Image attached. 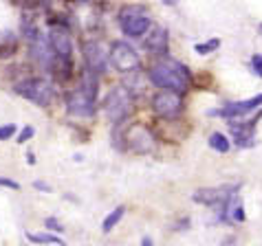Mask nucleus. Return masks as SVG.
<instances>
[{
	"instance_id": "f257e3e1",
	"label": "nucleus",
	"mask_w": 262,
	"mask_h": 246,
	"mask_svg": "<svg viewBox=\"0 0 262 246\" xmlns=\"http://www.w3.org/2000/svg\"><path fill=\"white\" fill-rule=\"evenodd\" d=\"M148 79L157 88L177 92V95H183L190 88V70L172 57H159L148 70Z\"/></svg>"
},
{
	"instance_id": "f03ea898",
	"label": "nucleus",
	"mask_w": 262,
	"mask_h": 246,
	"mask_svg": "<svg viewBox=\"0 0 262 246\" xmlns=\"http://www.w3.org/2000/svg\"><path fill=\"white\" fill-rule=\"evenodd\" d=\"M47 40H49V46H51V51H53V57H55L53 66L60 68L62 79H67L71 75V68H73V38L69 33V29L53 27L49 31Z\"/></svg>"
},
{
	"instance_id": "7ed1b4c3",
	"label": "nucleus",
	"mask_w": 262,
	"mask_h": 246,
	"mask_svg": "<svg viewBox=\"0 0 262 246\" xmlns=\"http://www.w3.org/2000/svg\"><path fill=\"white\" fill-rule=\"evenodd\" d=\"M117 22H119V29L123 31V35H128V38H143V35L150 31V27H152V18H150V13L145 11L143 7L126 5L119 11Z\"/></svg>"
},
{
	"instance_id": "20e7f679",
	"label": "nucleus",
	"mask_w": 262,
	"mask_h": 246,
	"mask_svg": "<svg viewBox=\"0 0 262 246\" xmlns=\"http://www.w3.org/2000/svg\"><path fill=\"white\" fill-rule=\"evenodd\" d=\"M13 90H16L20 97L33 101L35 106H42V108L51 106V101L55 97V88L47 77H27L23 82H18Z\"/></svg>"
},
{
	"instance_id": "39448f33",
	"label": "nucleus",
	"mask_w": 262,
	"mask_h": 246,
	"mask_svg": "<svg viewBox=\"0 0 262 246\" xmlns=\"http://www.w3.org/2000/svg\"><path fill=\"white\" fill-rule=\"evenodd\" d=\"M108 64H113L115 70L128 75V73H135V70L141 68V57L133 44L117 40V42H113L111 51H108Z\"/></svg>"
},
{
	"instance_id": "423d86ee",
	"label": "nucleus",
	"mask_w": 262,
	"mask_h": 246,
	"mask_svg": "<svg viewBox=\"0 0 262 246\" xmlns=\"http://www.w3.org/2000/svg\"><path fill=\"white\" fill-rule=\"evenodd\" d=\"M130 110H133V97L128 95V90L123 86H115V88L108 90L104 99V112L115 126L126 121Z\"/></svg>"
},
{
	"instance_id": "0eeeda50",
	"label": "nucleus",
	"mask_w": 262,
	"mask_h": 246,
	"mask_svg": "<svg viewBox=\"0 0 262 246\" xmlns=\"http://www.w3.org/2000/svg\"><path fill=\"white\" fill-rule=\"evenodd\" d=\"M82 55L89 73L99 77L108 70V51L99 40H86L82 46Z\"/></svg>"
},
{
	"instance_id": "6e6552de",
	"label": "nucleus",
	"mask_w": 262,
	"mask_h": 246,
	"mask_svg": "<svg viewBox=\"0 0 262 246\" xmlns=\"http://www.w3.org/2000/svg\"><path fill=\"white\" fill-rule=\"evenodd\" d=\"M67 110H69V114H73V117L89 119L97 110V97L77 86V88L71 90L69 97H67Z\"/></svg>"
},
{
	"instance_id": "1a4fd4ad",
	"label": "nucleus",
	"mask_w": 262,
	"mask_h": 246,
	"mask_svg": "<svg viewBox=\"0 0 262 246\" xmlns=\"http://www.w3.org/2000/svg\"><path fill=\"white\" fill-rule=\"evenodd\" d=\"M152 110L161 119H177L183 112V95H177V92L170 90H159L152 97Z\"/></svg>"
},
{
	"instance_id": "9d476101",
	"label": "nucleus",
	"mask_w": 262,
	"mask_h": 246,
	"mask_svg": "<svg viewBox=\"0 0 262 246\" xmlns=\"http://www.w3.org/2000/svg\"><path fill=\"white\" fill-rule=\"evenodd\" d=\"M238 185H223V187H207V189H199L194 193V200L199 205L207 207H227L231 198H236Z\"/></svg>"
},
{
	"instance_id": "9b49d317",
	"label": "nucleus",
	"mask_w": 262,
	"mask_h": 246,
	"mask_svg": "<svg viewBox=\"0 0 262 246\" xmlns=\"http://www.w3.org/2000/svg\"><path fill=\"white\" fill-rule=\"evenodd\" d=\"M260 106H262V92H260V95H256V97L227 104L225 108H221V110H214L212 114H218V117H225V119H240V117H245V114L253 112Z\"/></svg>"
},
{
	"instance_id": "f8f14e48",
	"label": "nucleus",
	"mask_w": 262,
	"mask_h": 246,
	"mask_svg": "<svg viewBox=\"0 0 262 246\" xmlns=\"http://www.w3.org/2000/svg\"><path fill=\"white\" fill-rule=\"evenodd\" d=\"M145 51H150V55L157 57H165L167 46H170V33L165 27H150V31L145 33L143 40Z\"/></svg>"
},
{
	"instance_id": "ddd939ff",
	"label": "nucleus",
	"mask_w": 262,
	"mask_h": 246,
	"mask_svg": "<svg viewBox=\"0 0 262 246\" xmlns=\"http://www.w3.org/2000/svg\"><path fill=\"white\" fill-rule=\"evenodd\" d=\"M123 141H128V145L135 152H139V154H145V152H150L152 147H155V143H152L155 139H152L150 130L145 126H133L126 132V139Z\"/></svg>"
},
{
	"instance_id": "4468645a",
	"label": "nucleus",
	"mask_w": 262,
	"mask_h": 246,
	"mask_svg": "<svg viewBox=\"0 0 262 246\" xmlns=\"http://www.w3.org/2000/svg\"><path fill=\"white\" fill-rule=\"evenodd\" d=\"M253 123L256 121H245V123H229L231 132H234V143L238 147H251L256 143V136H253Z\"/></svg>"
},
{
	"instance_id": "2eb2a0df",
	"label": "nucleus",
	"mask_w": 262,
	"mask_h": 246,
	"mask_svg": "<svg viewBox=\"0 0 262 246\" xmlns=\"http://www.w3.org/2000/svg\"><path fill=\"white\" fill-rule=\"evenodd\" d=\"M148 75L145 73H141V68L139 70H135V73H128L126 75V79H123V88L128 90V95L130 97H139V95H143L145 92V88H148Z\"/></svg>"
},
{
	"instance_id": "dca6fc26",
	"label": "nucleus",
	"mask_w": 262,
	"mask_h": 246,
	"mask_svg": "<svg viewBox=\"0 0 262 246\" xmlns=\"http://www.w3.org/2000/svg\"><path fill=\"white\" fill-rule=\"evenodd\" d=\"M123 213H126V207H117L115 211H111L106 215V220H104V224H101V231L104 233H111V231L117 227V224L121 222V218H123Z\"/></svg>"
},
{
	"instance_id": "f3484780",
	"label": "nucleus",
	"mask_w": 262,
	"mask_h": 246,
	"mask_svg": "<svg viewBox=\"0 0 262 246\" xmlns=\"http://www.w3.org/2000/svg\"><path fill=\"white\" fill-rule=\"evenodd\" d=\"M209 147L212 150H216V152H221V154H227L229 152V147H231V143H229V139L225 134H221V132H214L212 136H209Z\"/></svg>"
},
{
	"instance_id": "a211bd4d",
	"label": "nucleus",
	"mask_w": 262,
	"mask_h": 246,
	"mask_svg": "<svg viewBox=\"0 0 262 246\" xmlns=\"http://www.w3.org/2000/svg\"><path fill=\"white\" fill-rule=\"evenodd\" d=\"M27 237L35 244H55V246H64V242L55 235H49V233H27Z\"/></svg>"
},
{
	"instance_id": "6ab92c4d",
	"label": "nucleus",
	"mask_w": 262,
	"mask_h": 246,
	"mask_svg": "<svg viewBox=\"0 0 262 246\" xmlns=\"http://www.w3.org/2000/svg\"><path fill=\"white\" fill-rule=\"evenodd\" d=\"M218 46H221V40H209V42H203V44H196V53H201V55H207V53H212V51H216Z\"/></svg>"
},
{
	"instance_id": "aec40b11",
	"label": "nucleus",
	"mask_w": 262,
	"mask_h": 246,
	"mask_svg": "<svg viewBox=\"0 0 262 246\" xmlns=\"http://www.w3.org/2000/svg\"><path fill=\"white\" fill-rule=\"evenodd\" d=\"M16 134V126H3L0 128V141H7Z\"/></svg>"
},
{
	"instance_id": "412c9836",
	"label": "nucleus",
	"mask_w": 262,
	"mask_h": 246,
	"mask_svg": "<svg viewBox=\"0 0 262 246\" xmlns=\"http://www.w3.org/2000/svg\"><path fill=\"white\" fill-rule=\"evenodd\" d=\"M251 68H253V73H256L258 77H262V55H253L251 57Z\"/></svg>"
},
{
	"instance_id": "4be33fe9",
	"label": "nucleus",
	"mask_w": 262,
	"mask_h": 246,
	"mask_svg": "<svg viewBox=\"0 0 262 246\" xmlns=\"http://www.w3.org/2000/svg\"><path fill=\"white\" fill-rule=\"evenodd\" d=\"M35 134V130L31 128V126H27V128H23V132L18 134V143H25V141H29L31 136Z\"/></svg>"
},
{
	"instance_id": "5701e85b",
	"label": "nucleus",
	"mask_w": 262,
	"mask_h": 246,
	"mask_svg": "<svg viewBox=\"0 0 262 246\" xmlns=\"http://www.w3.org/2000/svg\"><path fill=\"white\" fill-rule=\"evenodd\" d=\"M0 187H9V189H18V183H13L9 178H0Z\"/></svg>"
},
{
	"instance_id": "b1692460",
	"label": "nucleus",
	"mask_w": 262,
	"mask_h": 246,
	"mask_svg": "<svg viewBox=\"0 0 262 246\" xmlns=\"http://www.w3.org/2000/svg\"><path fill=\"white\" fill-rule=\"evenodd\" d=\"M47 227H51L53 231H62V227H60V224H57V220H53V218L47 220Z\"/></svg>"
},
{
	"instance_id": "393cba45",
	"label": "nucleus",
	"mask_w": 262,
	"mask_h": 246,
	"mask_svg": "<svg viewBox=\"0 0 262 246\" xmlns=\"http://www.w3.org/2000/svg\"><path fill=\"white\" fill-rule=\"evenodd\" d=\"M141 246H152V240H150V237H143V240H141Z\"/></svg>"
},
{
	"instance_id": "a878e982",
	"label": "nucleus",
	"mask_w": 262,
	"mask_h": 246,
	"mask_svg": "<svg viewBox=\"0 0 262 246\" xmlns=\"http://www.w3.org/2000/svg\"><path fill=\"white\" fill-rule=\"evenodd\" d=\"M223 246H234V240H227V242H225Z\"/></svg>"
},
{
	"instance_id": "bb28decb",
	"label": "nucleus",
	"mask_w": 262,
	"mask_h": 246,
	"mask_svg": "<svg viewBox=\"0 0 262 246\" xmlns=\"http://www.w3.org/2000/svg\"><path fill=\"white\" fill-rule=\"evenodd\" d=\"M260 31H262V24H260Z\"/></svg>"
}]
</instances>
